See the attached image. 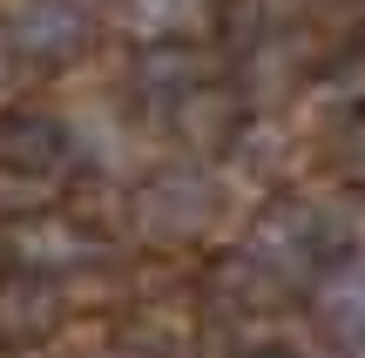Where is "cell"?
<instances>
[{
  "mask_svg": "<svg viewBox=\"0 0 365 358\" xmlns=\"http://www.w3.org/2000/svg\"><path fill=\"white\" fill-rule=\"evenodd\" d=\"M190 7L196 0H135V27H149V34H156V27H176Z\"/></svg>",
  "mask_w": 365,
  "mask_h": 358,
  "instance_id": "6da1fadb",
  "label": "cell"
},
{
  "mask_svg": "<svg viewBox=\"0 0 365 358\" xmlns=\"http://www.w3.org/2000/svg\"><path fill=\"white\" fill-rule=\"evenodd\" d=\"M0 75H7V34H0Z\"/></svg>",
  "mask_w": 365,
  "mask_h": 358,
  "instance_id": "7a4b0ae2",
  "label": "cell"
}]
</instances>
